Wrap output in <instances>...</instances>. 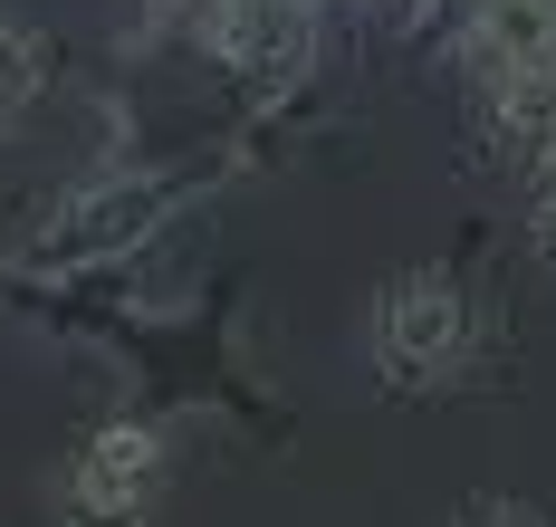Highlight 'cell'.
I'll list each match as a JSON object with an SVG mask.
<instances>
[{
    "label": "cell",
    "mask_w": 556,
    "mask_h": 527,
    "mask_svg": "<svg viewBox=\"0 0 556 527\" xmlns=\"http://www.w3.org/2000/svg\"><path fill=\"white\" fill-rule=\"evenodd\" d=\"M182 192H192V164H115V173L67 182L49 202V221L20 240V269H39V279L125 269V259H144V249L173 231Z\"/></svg>",
    "instance_id": "obj_1"
},
{
    "label": "cell",
    "mask_w": 556,
    "mask_h": 527,
    "mask_svg": "<svg viewBox=\"0 0 556 527\" xmlns=\"http://www.w3.org/2000/svg\"><path fill=\"white\" fill-rule=\"evenodd\" d=\"M480 297L460 269H403L365 297V374L384 394H451L480 374Z\"/></svg>",
    "instance_id": "obj_2"
},
{
    "label": "cell",
    "mask_w": 556,
    "mask_h": 527,
    "mask_svg": "<svg viewBox=\"0 0 556 527\" xmlns=\"http://www.w3.org/2000/svg\"><path fill=\"white\" fill-rule=\"evenodd\" d=\"M154 489H164V422L154 412H106L58 461V518L67 527H135Z\"/></svg>",
    "instance_id": "obj_3"
},
{
    "label": "cell",
    "mask_w": 556,
    "mask_h": 527,
    "mask_svg": "<svg viewBox=\"0 0 556 527\" xmlns=\"http://www.w3.org/2000/svg\"><path fill=\"white\" fill-rule=\"evenodd\" d=\"M49 77H58L49 29H29V20H10V10H0V125L20 116V106H39V97H49Z\"/></svg>",
    "instance_id": "obj_4"
},
{
    "label": "cell",
    "mask_w": 556,
    "mask_h": 527,
    "mask_svg": "<svg viewBox=\"0 0 556 527\" xmlns=\"http://www.w3.org/2000/svg\"><path fill=\"white\" fill-rule=\"evenodd\" d=\"M451 527H556V518H547V509H528V499H470Z\"/></svg>",
    "instance_id": "obj_5"
},
{
    "label": "cell",
    "mask_w": 556,
    "mask_h": 527,
    "mask_svg": "<svg viewBox=\"0 0 556 527\" xmlns=\"http://www.w3.org/2000/svg\"><path fill=\"white\" fill-rule=\"evenodd\" d=\"M528 240H538V259H556V164L528 182Z\"/></svg>",
    "instance_id": "obj_6"
}]
</instances>
